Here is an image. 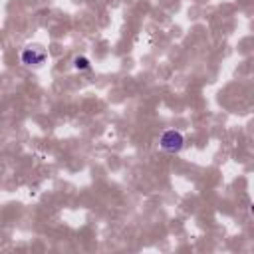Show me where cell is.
<instances>
[{
	"label": "cell",
	"mask_w": 254,
	"mask_h": 254,
	"mask_svg": "<svg viewBox=\"0 0 254 254\" xmlns=\"http://www.w3.org/2000/svg\"><path fill=\"white\" fill-rule=\"evenodd\" d=\"M183 143H185V137H183L179 131H175V129L165 131V133L161 135V139H159V147H161L163 151H167V153H177V151H181V149H183Z\"/></svg>",
	"instance_id": "obj_1"
},
{
	"label": "cell",
	"mask_w": 254,
	"mask_h": 254,
	"mask_svg": "<svg viewBox=\"0 0 254 254\" xmlns=\"http://www.w3.org/2000/svg\"><path fill=\"white\" fill-rule=\"evenodd\" d=\"M46 60V52L40 46H28L22 52V64L26 65H42Z\"/></svg>",
	"instance_id": "obj_2"
},
{
	"label": "cell",
	"mask_w": 254,
	"mask_h": 254,
	"mask_svg": "<svg viewBox=\"0 0 254 254\" xmlns=\"http://www.w3.org/2000/svg\"><path fill=\"white\" fill-rule=\"evenodd\" d=\"M73 64H75V67H77V69H87V67H89V60H87V58H83V56H81V58L77 56Z\"/></svg>",
	"instance_id": "obj_3"
}]
</instances>
